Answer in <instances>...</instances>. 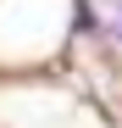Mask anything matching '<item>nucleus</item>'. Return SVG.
Wrapping results in <instances>:
<instances>
[{"instance_id":"1","label":"nucleus","mask_w":122,"mask_h":128,"mask_svg":"<svg viewBox=\"0 0 122 128\" xmlns=\"http://www.w3.org/2000/svg\"><path fill=\"white\" fill-rule=\"evenodd\" d=\"M111 34H117V39H122V17H117V28H111Z\"/></svg>"},{"instance_id":"2","label":"nucleus","mask_w":122,"mask_h":128,"mask_svg":"<svg viewBox=\"0 0 122 128\" xmlns=\"http://www.w3.org/2000/svg\"><path fill=\"white\" fill-rule=\"evenodd\" d=\"M117 6H122V0H117ZM117 17H122V11H117Z\"/></svg>"}]
</instances>
